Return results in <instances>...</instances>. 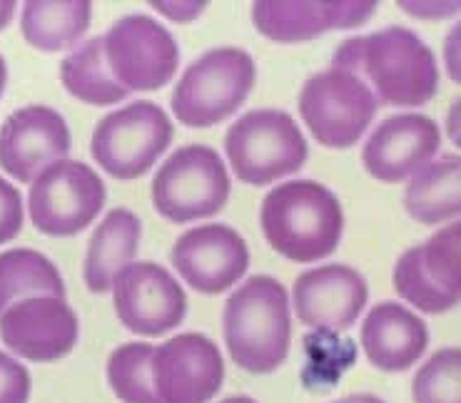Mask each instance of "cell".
<instances>
[{"label":"cell","mask_w":461,"mask_h":403,"mask_svg":"<svg viewBox=\"0 0 461 403\" xmlns=\"http://www.w3.org/2000/svg\"><path fill=\"white\" fill-rule=\"evenodd\" d=\"M332 67L365 80L379 105L421 107L439 90V67L431 48L409 28H384L344 40Z\"/></svg>","instance_id":"cell-1"},{"label":"cell","mask_w":461,"mask_h":403,"mask_svg":"<svg viewBox=\"0 0 461 403\" xmlns=\"http://www.w3.org/2000/svg\"><path fill=\"white\" fill-rule=\"evenodd\" d=\"M259 222L275 252L297 264H312L339 246L344 214L330 187L297 180L269 192L262 202Z\"/></svg>","instance_id":"cell-2"},{"label":"cell","mask_w":461,"mask_h":403,"mask_svg":"<svg viewBox=\"0 0 461 403\" xmlns=\"http://www.w3.org/2000/svg\"><path fill=\"white\" fill-rule=\"evenodd\" d=\"M225 344L237 366L247 373H272L290 354V301L272 276H252L227 299Z\"/></svg>","instance_id":"cell-3"},{"label":"cell","mask_w":461,"mask_h":403,"mask_svg":"<svg viewBox=\"0 0 461 403\" xmlns=\"http://www.w3.org/2000/svg\"><path fill=\"white\" fill-rule=\"evenodd\" d=\"M255 80L258 67L249 53L240 48L207 50L172 90V112L187 128H212L242 107Z\"/></svg>","instance_id":"cell-4"},{"label":"cell","mask_w":461,"mask_h":403,"mask_svg":"<svg viewBox=\"0 0 461 403\" xmlns=\"http://www.w3.org/2000/svg\"><path fill=\"white\" fill-rule=\"evenodd\" d=\"M225 149L237 180L255 187L302 170L307 139L297 122L282 110H252L227 130Z\"/></svg>","instance_id":"cell-5"},{"label":"cell","mask_w":461,"mask_h":403,"mask_svg":"<svg viewBox=\"0 0 461 403\" xmlns=\"http://www.w3.org/2000/svg\"><path fill=\"white\" fill-rule=\"evenodd\" d=\"M230 200V175L217 149L187 145L165 159L152 180L155 210L175 224L217 214Z\"/></svg>","instance_id":"cell-6"},{"label":"cell","mask_w":461,"mask_h":403,"mask_svg":"<svg viewBox=\"0 0 461 403\" xmlns=\"http://www.w3.org/2000/svg\"><path fill=\"white\" fill-rule=\"evenodd\" d=\"M170 117L150 100L120 107L97 122L90 142L93 159L115 180H135L155 167L158 157L170 148Z\"/></svg>","instance_id":"cell-7"},{"label":"cell","mask_w":461,"mask_h":403,"mask_svg":"<svg viewBox=\"0 0 461 403\" xmlns=\"http://www.w3.org/2000/svg\"><path fill=\"white\" fill-rule=\"evenodd\" d=\"M376 110L379 103L365 80L339 67L312 75L300 93L302 120L324 148H354Z\"/></svg>","instance_id":"cell-8"},{"label":"cell","mask_w":461,"mask_h":403,"mask_svg":"<svg viewBox=\"0 0 461 403\" xmlns=\"http://www.w3.org/2000/svg\"><path fill=\"white\" fill-rule=\"evenodd\" d=\"M105 204V184L86 162L60 159L32 180L31 219L48 237H73L93 224Z\"/></svg>","instance_id":"cell-9"},{"label":"cell","mask_w":461,"mask_h":403,"mask_svg":"<svg viewBox=\"0 0 461 403\" xmlns=\"http://www.w3.org/2000/svg\"><path fill=\"white\" fill-rule=\"evenodd\" d=\"M105 63L128 93H150L170 83L177 73L180 48L167 28L148 15L120 18L103 35Z\"/></svg>","instance_id":"cell-10"},{"label":"cell","mask_w":461,"mask_h":403,"mask_svg":"<svg viewBox=\"0 0 461 403\" xmlns=\"http://www.w3.org/2000/svg\"><path fill=\"white\" fill-rule=\"evenodd\" d=\"M459 237L461 224H449L424 245L411 246L394 266V289L402 299L427 314L459 307Z\"/></svg>","instance_id":"cell-11"},{"label":"cell","mask_w":461,"mask_h":403,"mask_svg":"<svg viewBox=\"0 0 461 403\" xmlns=\"http://www.w3.org/2000/svg\"><path fill=\"white\" fill-rule=\"evenodd\" d=\"M150 376L160 403H210L222 389L225 363L204 334H177L152 349Z\"/></svg>","instance_id":"cell-12"},{"label":"cell","mask_w":461,"mask_h":403,"mask_svg":"<svg viewBox=\"0 0 461 403\" xmlns=\"http://www.w3.org/2000/svg\"><path fill=\"white\" fill-rule=\"evenodd\" d=\"M113 299L122 327L142 336H162L183 324L187 297L177 279L155 262L128 264L113 279Z\"/></svg>","instance_id":"cell-13"},{"label":"cell","mask_w":461,"mask_h":403,"mask_svg":"<svg viewBox=\"0 0 461 403\" xmlns=\"http://www.w3.org/2000/svg\"><path fill=\"white\" fill-rule=\"evenodd\" d=\"M80 324L65 299L32 297L15 301L0 314V339L32 363H50L77 346Z\"/></svg>","instance_id":"cell-14"},{"label":"cell","mask_w":461,"mask_h":403,"mask_svg":"<svg viewBox=\"0 0 461 403\" xmlns=\"http://www.w3.org/2000/svg\"><path fill=\"white\" fill-rule=\"evenodd\" d=\"M170 262L194 291L222 294L245 276L249 249L230 224H204L175 242Z\"/></svg>","instance_id":"cell-15"},{"label":"cell","mask_w":461,"mask_h":403,"mask_svg":"<svg viewBox=\"0 0 461 403\" xmlns=\"http://www.w3.org/2000/svg\"><path fill=\"white\" fill-rule=\"evenodd\" d=\"M70 148L68 122L53 107H21L0 128V167L23 184L68 157Z\"/></svg>","instance_id":"cell-16"},{"label":"cell","mask_w":461,"mask_h":403,"mask_svg":"<svg viewBox=\"0 0 461 403\" xmlns=\"http://www.w3.org/2000/svg\"><path fill=\"white\" fill-rule=\"evenodd\" d=\"M375 11V0H259L252 5V22L275 43H304L365 25Z\"/></svg>","instance_id":"cell-17"},{"label":"cell","mask_w":461,"mask_h":403,"mask_svg":"<svg viewBox=\"0 0 461 403\" xmlns=\"http://www.w3.org/2000/svg\"><path fill=\"white\" fill-rule=\"evenodd\" d=\"M439 125L427 115L404 112L386 117L369 135L362 152L366 172L379 182H402L437 157Z\"/></svg>","instance_id":"cell-18"},{"label":"cell","mask_w":461,"mask_h":403,"mask_svg":"<svg viewBox=\"0 0 461 403\" xmlns=\"http://www.w3.org/2000/svg\"><path fill=\"white\" fill-rule=\"evenodd\" d=\"M297 318L314 329L344 331L354 327L369 299L365 276L344 264L310 269L294 282Z\"/></svg>","instance_id":"cell-19"},{"label":"cell","mask_w":461,"mask_h":403,"mask_svg":"<svg viewBox=\"0 0 461 403\" xmlns=\"http://www.w3.org/2000/svg\"><path fill=\"white\" fill-rule=\"evenodd\" d=\"M427 324L397 301H382L362 324V346L366 359L379 372H407L427 351Z\"/></svg>","instance_id":"cell-20"},{"label":"cell","mask_w":461,"mask_h":403,"mask_svg":"<svg viewBox=\"0 0 461 403\" xmlns=\"http://www.w3.org/2000/svg\"><path fill=\"white\" fill-rule=\"evenodd\" d=\"M140 249V219L130 210H113L97 224L86 255V284L93 294H105L113 279L132 264Z\"/></svg>","instance_id":"cell-21"},{"label":"cell","mask_w":461,"mask_h":403,"mask_svg":"<svg viewBox=\"0 0 461 403\" xmlns=\"http://www.w3.org/2000/svg\"><path fill=\"white\" fill-rule=\"evenodd\" d=\"M90 15L93 3L87 0H28L21 15L23 38L43 53L68 50L86 35Z\"/></svg>","instance_id":"cell-22"},{"label":"cell","mask_w":461,"mask_h":403,"mask_svg":"<svg viewBox=\"0 0 461 403\" xmlns=\"http://www.w3.org/2000/svg\"><path fill=\"white\" fill-rule=\"evenodd\" d=\"M459 155H447L411 175L404 192L409 217L421 224H439L459 217Z\"/></svg>","instance_id":"cell-23"},{"label":"cell","mask_w":461,"mask_h":403,"mask_svg":"<svg viewBox=\"0 0 461 403\" xmlns=\"http://www.w3.org/2000/svg\"><path fill=\"white\" fill-rule=\"evenodd\" d=\"M60 80L65 90L80 103L97 107L118 105L130 95L125 87L115 83L105 63V45L103 35L90 38L87 43L76 48L73 53L60 63Z\"/></svg>","instance_id":"cell-24"},{"label":"cell","mask_w":461,"mask_h":403,"mask_svg":"<svg viewBox=\"0 0 461 403\" xmlns=\"http://www.w3.org/2000/svg\"><path fill=\"white\" fill-rule=\"evenodd\" d=\"M32 297L65 299L63 276L41 252L8 249L0 255V314L15 301Z\"/></svg>","instance_id":"cell-25"},{"label":"cell","mask_w":461,"mask_h":403,"mask_svg":"<svg viewBox=\"0 0 461 403\" xmlns=\"http://www.w3.org/2000/svg\"><path fill=\"white\" fill-rule=\"evenodd\" d=\"M150 344H122L110 354L108 381L113 393L125 403H160L152 389Z\"/></svg>","instance_id":"cell-26"},{"label":"cell","mask_w":461,"mask_h":403,"mask_svg":"<svg viewBox=\"0 0 461 403\" xmlns=\"http://www.w3.org/2000/svg\"><path fill=\"white\" fill-rule=\"evenodd\" d=\"M459 369L461 351H437L414 376L411 399L414 403H461L459 401Z\"/></svg>","instance_id":"cell-27"},{"label":"cell","mask_w":461,"mask_h":403,"mask_svg":"<svg viewBox=\"0 0 461 403\" xmlns=\"http://www.w3.org/2000/svg\"><path fill=\"white\" fill-rule=\"evenodd\" d=\"M31 386L28 369L5 351H0V403H28Z\"/></svg>","instance_id":"cell-28"},{"label":"cell","mask_w":461,"mask_h":403,"mask_svg":"<svg viewBox=\"0 0 461 403\" xmlns=\"http://www.w3.org/2000/svg\"><path fill=\"white\" fill-rule=\"evenodd\" d=\"M23 229V197L18 187L0 177V245H8Z\"/></svg>","instance_id":"cell-29"},{"label":"cell","mask_w":461,"mask_h":403,"mask_svg":"<svg viewBox=\"0 0 461 403\" xmlns=\"http://www.w3.org/2000/svg\"><path fill=\"white\" fill-rule=\"evenodd\" d=\"M160 13H165L172 21H193L194 15H200L204 8V3H152Z\"/></svg>","instance_id":"cell-30"},{"label":"cell","mask_w":461,"mask_h":403,"mask_svg":"<svg viewBox=\"0 0 461 403\" xmlns=\"http://www.w3.org/2000/svg\"><path fill=\"white\" fill-rule=\"evenodd\" d=\"M15 8H18V5H15L13 0H0V32L11 25L13 15H15Z\"/></svg>","instance_id":"cell-31"},{"label":"cell","mask_w":461,"mask_h":403,"mask_svg":"<svg viewBox=\"0 0 461 403\" xmlns=\"http://www.w3.org/2000/svg\"><path fill=\"white\" fill-rule=\"evenodd\" d=\"M334 403H384L382 399H376L372 393H354V396H347V399H339Z\"/></svg>","instance_id":"cell-32"},{"label":"cell","mask_w":461,"mask_h":403,"mask_svg":"<svg viewBox=\"0 0 461 403\" xmlns=\"http://www.w3.org/2000/svg\"><path fill=\"white\" fill-rule=\"evenodd\" d=\"M5 83H8V65H5L3 55H0V97L5 93Z\"/></svg>","instance_id":"cell-33"},{"label":"cell","mask_w":461,"mask_h":403,"mask_svg":"<svg viewBox=\"0 0 461 403\" xmlns=\"http://www.w3.org/2000/svg\"><path fill=\"white\" fill-rule=\"evenodd\" d=\"M220 403H258L255 399H249V396H230V399H225V401Z\"/></svg>","instance_id":"cell-34"}]
</instances>
